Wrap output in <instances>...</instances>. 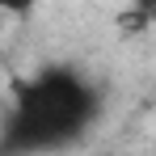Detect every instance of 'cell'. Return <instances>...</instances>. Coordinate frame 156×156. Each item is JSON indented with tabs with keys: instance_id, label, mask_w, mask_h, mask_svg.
Listing matches in <instances>:
<instances>
[{
	"instance_id": "3",
	"label": "cell",
	"mask_w": 156,
	"mask_h": 156,
	"mask_svg": "<svg viewBox=\"0 0 156 156\" xmlns=\"http://www.w3.org/2000/svg\"><path fill=\"white\" fill-rule=\"evenodd\" d=\"M101 156H114V152H101Z\"/></svg>"
},
{
	"instance_id": "1",
	"label": "cell",
	"mask_w": 156,
	"mask_h": 156,
	"mask_svg": "<svg viewBox=\"0 0 156 156\" xmlns=\"http://www.w3.org/2000/svg\"><path fill=\"white\" fill-rule=\"evenodd\" d=\"M97 114V93L68 68H51L17 89V105L4 122L9 152H38L72 144Z\"/></svg>"
},
{
	"instance_id": "2",
	"label": "cell",
	"mask_w": 156,
	"mask_h": 156,
	"mask_svg": "<svg viewBox=\"0 0 156 156\" xmlns=\"http://www.w3.org/2000/svg\"><path fill=\"white\" fill-rule=\"evenodd\" d=\"M34 4H38V0H0V13H17V17H21V13H30Z\"/></svg>"
}]
</instances>
